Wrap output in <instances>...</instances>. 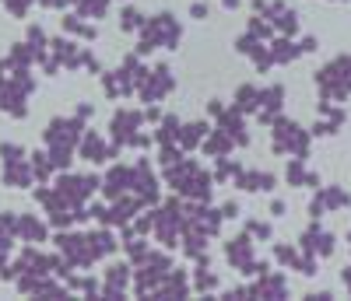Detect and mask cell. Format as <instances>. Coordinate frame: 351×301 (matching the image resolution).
Returning <instances> with one entry per match:
<instances>
[{
	"mask_svg": "<svg viewBox=\"0 0 351 301\" xmlns=\"http://www.w3.org/2000/svg\"><path fill=\"white\" fill-rule=\"evenodd\" d=\"M14 235L21 238V242H43L46 224L39 218H32V214H21V218H14Z\"/></svg>",
	"mask_w": 351,
	"mask_h": 301,
	"instance_id": "3",
	"label": "cell"
},
{
	"mask_svg": "<svg viewBox=\"0 0 351 301\" xmlns=\"http://www.w3.org/2000/svg\"><path fill=\"white\" fill-rule=\"evenodd\" d=\"M39 4H43V8H60L64 0H39Z\"/></svg>",
	"mask_w": 351,
	"mask_h": 301,
	"instance_id": "9",
	"label": "cell"
},
{
	"mask_svg": "<svg viewBox=\"0 0 351 301\" xmlns=\"http://www.w3.org/2000/svg\"><path fill=\"white\" fill-rule=\"evenodd\" d=\"M14 238V214H0V249H11Z\"/></svg>",
	"mask_w": 351,
	"mask_h": 301,
	"instance_id": "5",
	"label": "cell"
},
{
	"mask_svg": "<svg viewBox=\"0 0 351 301\" xmlns=\"http://www.w3.org/2000/svg\"><path fill=\"white\" fill-rule=\"evenodd\" d=\"M8 270V249H0V274Z\"/></svg>",
	"mask_w": 351,
	"mask_h": 301,
	"instance_id": "8",
	"label": "cell"
},
{
	"mask_svg": "<svg viewBox=\"0 0 351 301\" xmlns=\"http://www.w3.org/2000/svg\"><path fill=\"white\" fill-rule=\"evenodd\" d=\"M81 155L88 158V161H106V147H102V140L95 137V133H88L84 137V150Z\"/></svg>",
	"mask_w": 351,
	"mask_h": 301,
	"instance_id": "4",
	"label": "cell"
},
{
	"mask_svg": "<svg viewBox=\"0 0 351 301\" xmlns=\"http://www.w3.org/2000/svg\"><path fill=\"white\" fill-rule=\"evenodd\" d=\"M137 25H141V14L137 11H123V28H130V32H134Z\"/></svg>",
	"mask_w": 351,
	"mask_h": 301,
	"instance_id": "7",
	"label": "cell"
},
{
	"mask_svg": "<svg viewBox=\"0 0 351 301\" xmlns=\"http://www.w3.org/2000/svg\"><path fill=\"white\" fill-rule=\"evenodd\" d=\"M0 179H4L8 189H25V186L36 183L32 161L25 158V147L21 144H11V140L0 144Z\"/></svg>",
	"mask_w": 351,
	"mask_h": 301,
	"instance_id": "1",
	"label": "cell"
},
{
	"mask_svg": "<svg viewBox=\"0 0 351 301\" xmlns=\"http://www.w3.org/2000/svg\"><path fill=\"white\" fill-rule=\"evenodd\" d=\"M92 189H95V179H84V175H64L60 183H56V193H60L64 200H71V203L84 200Z\"/></svg>",
	"mask_w": 351,
	"mask_h": 301,
	"instance_id": "2",
	"label": "cell"
},
{
	"mask_svg": "<svg viewBox=\"0 0 351 301\" xmlns=\"http://www.w3.org/2000/svg\"><path fill=\"white\" fill-rule=\"evenodd\" d=\"M0 4H4V11H8V14L25 18V14H28V8H32V0H0Z\"/></svg>",
	"mask_w": 351,
	"mask_h": 301,
	"instance_id": "6",
	"label": "cell"
}]
</instances>
